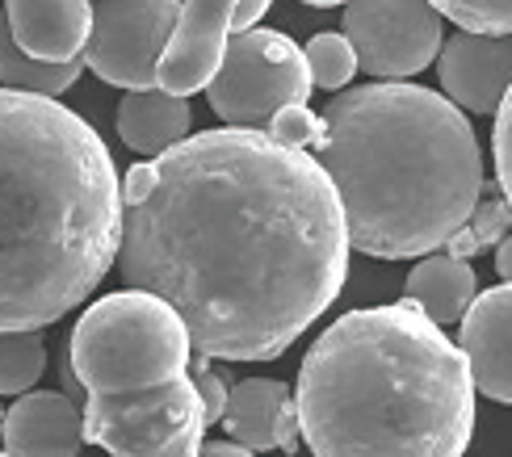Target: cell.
<instances>
[{
    "label": "cell",
    "mask_w": 512,
    "mask_h": 457,
    "mask_svg": "<svg viewBox=\"0 0 512 457\" xmlns=\"http://www.w3.org/2000/svg\"><path fill=\"white\" fill-rule=\"evenodd\" d=\"M349 252L328 168L269 130H202L122 177L118 273L206 357H282L345 290Z\"/></svg>",
    "instance_id": "cell-1"
},
{
    "label": "cell",
    "mask_w": 512,
    "mask_h": 457,
    "mask_svg": "<svg viewBox=\"0 0 512 457\" xmlns=\"http://www.w3.org/2000/svg\"><path fill=\"white\" fill-rule=\"evenodd\" d=\"M110 147L55 97L0 89V332L47 328L118 265Z\"/></svg>",
    "instance_id": "cell-2"
},
{
    "label": "cell",
    "mask_w": 512,
    "mask_h": 457,
    "mask_svg": "<svg viewBox=\"0 0 512 457\" xmlns=\"http://www.w3.org/2000/svg\"><path fill=\"white\" fill-rule=\"evenodd\" d=\"M294 399L315 457H462L475 432L466 353L408 298L328 323Z\"/></svg>",
    "instance_id": "cell-3"
},
{
    "label": "cell",
    "mask_w": 512,
    "mask_h": 457,
    "mask_svg": "<svg viewBox=\"0 0 512 457\" xmlns=\"http://www.w3.org/2000/svg\"><path fill=\"white\" fill-rule=\"evenodd\" d=\"M319 164L345 206L349 239L378 260L445 248L483 198V151L466 110L408 80L336 93Z\"/></svg>",
    "instance_id": "cell-4"
},
{
    "label": "cell",
    "mask_w": 512,
    "mask_h": 457,
    "mask_svg": "<svg viewBox=\"0 0 512 457\" xmlns=\"http://www.w3.org/2000/svg\"><path fill=\"white\" fill-rule=\"evenodd\" d=\"M189 357L194 340L177 307L135 286L84 307L68 340L72 378L84 395H139L189 378Z\"/></svg>",
    "instance_id": "cell-5"
},
{
    "label": "cell",
    "mask_w": 512,
    "mask_h": 457,
    "mask_svg": "<svg viewBox=\"0 0 512 457\" xmlns=\"http://www.w3.org/2000/svg\"><path fill=\"white\" fill-rule=\"evenodd\" d=\"M84 441L110 457H198L206 407L194 378H177L139 395H84Z\"/></svg>",
    "instance_id": "cell-6"
},
{
    "label": "cell",
    "mask_w": 512,
    "mask_h": 457,
    "mask_svg": "<svg viewBox=\"0 0 512 457\" xmlns=\"http://www.w3.org/2000/svg\"><path fill=\"white\" fill-rule=\"evenodd\" d=\"M315 93L307 51L282 30H236L227 42L219 76L206 84V101L227 126L265 130L286 105Z\"/></svg>",
    "instance_id": "cell-7"
},
{
    "label": "cell",
    "mask_w": 512,
    "mask_h": 457,
    "mask_svg": "<svg viewBox=\"0 0 512 457\" xmlns=\"http://www.w3.org/2000/svg\"><path fill=\"white\" fill-rule=\"evenodd\" d=\"M181 0H93L84 68L118 89H156V63L177 30Z\"/></svg>",
    "instance_id": "cell-8"
},
{
    "label": "cell",
    "mask_w": 512,
    "mask_h": 457,
    "mask_svg": "<svg viewBox=\"0 0 512 457\" xmlns=\"http://www.w3.org/2000/svg\"><path fill=\"white\" fill-rule=\"evenodd\" d=\"M433 0H349L340 30L353 42L361 72L408 80L441 55L445 26Z\"/></svg>",
    "instance_id": "cell-9"
},
{
    "label": "cell",
    "mask_w": 512,
    "mask_h": 457,
    "mask_svg": "<svg viewBox=\"0 0 512 457\" xmlns=\"http://www.w3.org/2000/svg\"><path fill=\"white\" fill-rule=\"evenodd\" d=\"M240 0H181L177 30L156 63V89L164 93H202L219 76L227 42L236 34Z\"/></svg>",
    "instance_id": "cell-10"
},
{
    "label": "cell",
    "mask_w": 512,
    "mask_h": 457,
    "mask_svg": "<svg viewBox=\"0 0 512 457\" xmlns=\"http://www.w3.org/2000/svg\"><path fill=\"white\" fill-rule=\"evenodd\" d=\"M441 93L466 114H496L512 89V34L458 30L437 55Z\"/></svg>",
    "instance_id": "cell-11"
},
{
    "label": "cell",
    "mask_w": 512,
    "mask_h": 457,
    "mask_svg": "<svg viewBox=\"0 0 512 457\" xmlns=\"http://www.w3.org/2000/svg\"><path fill=\"white\" fill-rule=\"evenodd\" d=\"M458 348L466 353L479 395L512 403V281L475 294L462 315Z\"/></svg>",
    "instance_id": "cell-12"
},
{
    "label": "cell",
    "mask_w": 512,
    "mask_h": 457,
    "mask_svg": "<svg viewBox=\"0 0 512 457\" xmlns=\"http://www.w3.org/2000/svg\"><path fill=\"white\" fill-rule=\"evenodd\" d=\"M223 428L231 441L248 445L252 453H298L303 445V420H298V399L286 382L277 378H244L231 386V403Z\"/></svg>",
    "instance_id": "cell-13"
},
{
    "label": "cell",
    "mask_w": 512,
    "mask_h": 457,
    "mask_svg": "<svg viewBox=\"0 0 512 457\" xmlns=\"http://www.w3.org/2000/svg\"><path fill=\"white\" fill-rule=\"evenodd\" d=\"M0 445L9 457H76L84 445V416L63 390H26L5 411Z\"/></svg>",
    "instance_id": "cell-14"
},
{
    "label": "cell",
    "mask_w": 512,
    "mask_h": 457,
    "mask_svg": "<svg viewBox=\"0 0 512 457\" xmlns=\"http://www.w3.org/2000/svg\"><path fill=\"white\" fill-rule=\"evenodd\" d=\"M9 30L21 51L47 63H72L93 34V0H5Z\"/></svg>",
    "instance_id": "cell-15"
},
{
    "label": "cell",
    "mask_w": 512,
    "mask_h": 457,
    "mask_svg": "<svg viewBox=\"0 0 512 457\" xmlns=\"http://www.w3.org/2000/svg\"><path fill=\"white\" fill-rule=\"evenodd\" d=\"M189 97L164 89H126L118 101V135L139 156H160L189 135Z\"/></svg>",
    "instance_id": "cell-16"
},
{
    "label": "cell",
    "mask_w": 512,
    "mask_h": 457,
    "mask_svg": "<svg viewBox=\"0 0 512 457\" xmlns=\"http://www.w3.org/2000/svg\"><path fill=\"white\" fill-rule=\"evenodd\" d=\"M479 294V277L471 269V260H458L450 252H429L420 256V265L403 281V298L429 315L433 323H462L466 307Z\"/></svg>",
    "instance_id": "cell-17"
},
{
    "label": "cell",
    "mask_w": 512,
    "mask_h": 457,
    "mask_svg": "<svg viewBox=\"0 0 512 457\" xmlns=\"http://www.w3.org/2000/svg\"><path fill=\"white\" fill-rule=\"evenodd\" d=\"M80 72H84V59L47 63V59H34L30 51H21L17 38H13V30H9V17L0 13V89L38 93V97H59V93L72 89Z\"/></svg>",
    "instance_id": "cell-18"
},
{
    "label": "cell",
    "mask_w": 512,
    "mask_h": 457,
    "mask_svg": "<svg viewBox=\"0 0 512 457\" xmlns=\"http://www.w3.org/2000/svg\"><path fill=\"white\" fill-rule=\"evenodd\" d=\"M47 374V340L42 328L0 332V395H26Z\"/></svg>",
    "instance_id": "cell-19"
},
{
    "label": "cell",
    "mask_w": 512,
    "mask_h": 457,
    "mask_svg": "<svg viewBox=\"0 0 512 457\" xmlns=\"http://www.w3.org/2000/svg\"><path fill=\"white\" fill-rule=\"evenodd\" d=\"M307 68H311V80H315V89H345V84L357 76V51H353V42L345 38V30H324V34H315L307 42Z\"/></svg>",
    "instance_id": "cell-20"
},
{
    "label": "cell",
    "mask_w": 512,
    "mask_h": 457,
    "mask_svg": "<svg viewBox=\"0 0 512 457\" xmlns=\"http://www.w3.org/2000/svg\"><path fill=\"white\" fill-rule=\"evenodd\" d=\"M441 17H450L458 30L479 34H512V0H433Z\"/></svg>",
    "instance_id": "cell-21"
},
{
    "label": "cell",
    "mask_w": 512,
    "mask_h": 457,
    "mask_svg": "<svg viewBox=\"0 0 512 457\" xmlns=\"http://www.w3.org/2000/svg\"><path fill=\"white\" fill-rule=\"evenodd\" d=\"M265 130H269L277 143L298 147V151H311V147L324 143L328 122L319 118V114H311V110H307V101H298V105H286V110H277V114L269 118Z\"/></svg>",
    "instance_id": "cell-22"
},
{
    "label": "cell",
    "mask_w": 512,
    "mask_h": 457,
    "mask_svg": "<svg viewBox=\"0 0 512 457\" xmlns=\"http://www.w3.org/2000/svg\"><path fill=\"white\" fill-rule=\"evenodd\" d=\"M466 227L475 231V239H479L483 252L496 248L500 239L512 231V202L504 198L500 181H483V198H479V206L471 210V223H466Z\"/></svg>",
    "instance_id": "cell-23"
},
{
    "label": "cell",
    "mask_w": 512,
    "mask_h": 457,
    "mask_svg": "<svg viewBox=\"0 0 512 457\" xmlns=\"http://www.w3.org/2000/svg\"><path fill=\"white\" fill-rule=\"evenodd\" d=\"M492 156H496V181L504 198L512 202V89L496 110V130H492Z\"/></svg>",
    "instance_id": "cell-24"
},
{
    "label": "cell",
    "mask_w": 512,
    "mask_h": 457,
    "mask_svg": "<svg viewBox=\"0 0 512 457\" xmlns=\"http://www.w3.org/2000/svg\"><path fill=\"white\" fill-rule=\"evenodd\" d=\"M194 386H198L202 407H206V424H223L227 403H231V382H227V374H223V369H198Z\"/></svg>",
    "instance_id": "cell-25"
},
{
    "label": "cell",
    "mask_w": 512,
    "mask_h": 457,
    "mask_svg": "<svg viewBox=\"0 0 512 457\" xmlns=\"http://www.w3.org/2000/svg\"><path fill=\"white\" fill-rule=\"evenodd\" d=\"M445 252L458 256V260H471V256H475V252H483V248H479V239H475V231H471V227H458L450 239H445Z\"/></svg>",
    "instance_id": "cell-26"
},
{
    "label": "cell",
    "mask_w": 512,
    "mask_h": 457,
    "mask_svg": "<svg viewBox=\"0 0 512 457\" xmlns=\"http://www.w3.org/2000/svg\"><path fill=\"white\" fill-rule=\"evenodd\" d=\"M273 0H240V9H236V30H252L256 21H261L269 13Z\"/></svg>",
    "instance_id": "cell-27"
},
{
    "label": "cell",
    "mask_w": 512,
    "mask_h": 457,
    "mask_svg": "<svg viewBox=\"0 0 512 457\" xmlns=\"http://www.w3.org/2000/svg\"><path fill=\"white\" fill-rule=\"evenodd\" d=\"M198 457H256V453L240 441H210V445H202Z\"/></svg>",
    "instance_id": "cell-28"
},
{
    "label": "cell",
    "mask_w": 512,
    "mask_h": 457,
    "mask_svg": "<svg viewBox=\"0 0 512 457\" xmlns=\"http://www.w3.org/2000/svg\"><path fill=\"white\" fill-rule=\"evenodd\" d=\"M496 273H500L504 281H512V231L496 244Z\"/></svg>",
    "instance_id": "cell-29"
},
{
    "label": "cell",
    "mask_w": 512,
    "mask_h": 457,
    "mask_svg": "<svg viewBox=\"0 0 512 457\" xmlns=\"http://www.w3.org/2000/svg\"><path fill=\"white\" fill-rule=\"evenodd\" d=\"M303 5H315V9H332V5H349V0H303Z\"/></svg>",
    "instance_id": "cell-30"
},
{
    "label": "cell",
    "mask_w": 512,
    "mask_h": 457,
    "mask_svg": "<svg viewBox=\"0 0 512 457\" xmlns=\"http://www.w3.org/2000/svg\"><path fill=\"white\" fill-rule=\"evenodd\" d=\"M5 411H9V407H0V428H5Z\"/></svg>",
    "instance_id": "cell-31"
},
{
    "label": "cell",
    "mask_w": 512,
    "mask_h": 457,
    "mask_svg": "<svg viewBox=\"0 0 512 457\" xmlns=\"http://www.w3.org/2000/svg\"><path fill=\"white\" fill-rule=\"evenodd\" d=\"M0 457H9V453H5V449H0Z\"/></svg>",
    "instance_id": "cell-32"
}]
</instances>
